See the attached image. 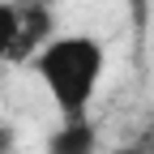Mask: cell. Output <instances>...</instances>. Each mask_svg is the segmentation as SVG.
Segmentation results:
<instances>
[{
	"label": "cell",
	"mask_w": 154,
	"mask_h": 154,
	"mask_svg": "<svg viewBox=\"0 0 154 154\" xmlns=\"http://www.w3.org/2000/svg\"><path fill=\"white\" fill-rule=\"evenodd\" d=\"M0 154H17V128L0 124Z\"/></svg>",
	"instance_id": "6"
},
{
	"label": "cell",
	"mask_w": 154,
	"mask_h": 154,
	"mask_svg": "<svg viewBox=\"0 0 154 154\" xmlns=\"http://www.w3.org/2000/svg\"><path fill=\"white\" fill-rule=\"evenodd\" d=\"M51 34H56V9H47V5H17V43H13L9 64L34 60V51Z\"/></svg>",
	"instance_id": "2"
},
{
	"label": "cell",
	"mask_w": 154,
	"mask_h": 154,
	"mask_svg": "<svg viewBox=\"0 0 154 154\" xmlns=\"http://www.w3.org/2000/svg\"><path fill=\"white\" fill-rule=\"evenodd\" d=\"M133 26H137V30L146 26V0H133Z\"/></svg>",
	"instance_id": "7"
},
{
	"label": "cell",
	"mask_w": 154,
	"mask_h": 154,
	"mask_svg": "<svg viewBox=\"0 0 154 154\" xmlns=\"http://www.w3.org/2000/svg\"><path fill=\"white\" fill-rule=\"evenodd\" d=\"M111 154H154V128H141L137 137H128L120 146H111Z\"/></svg>",
	"instance_id": "5"
},
{
	"label": "cell",
	"mask_w": 154,
	"mask_h": 154,
	"mask_svg": "<svg viewBox=\"0 0 154 154\" xmlns=\"http://www.w3.org/2000/svg\"><path fill=\"white\" fill-rule=\"evenodd\" d=\"M17 43V0H0V64H9Z\"/></svg>",
	"instance_id": "4"
},
{
	"label": "cell",
	"mask_w": 154,
	"mask_h": 154,
	"mask_svg": "<svg viewBox=\"0 0 154 154\" xmlns=\"http://www.w3.org/2000/svg\"><path fill=\"white\" fill-rule=\"evenodd\" d=\"M47 154H99V128L90 116L60 120V128L47 137Z\"/></svg>",
	"instance_id": "3"
},
{
	"label": "cell",
	"mask_w": 154,
	"mask_h": 154,
	"mask_svg": "<svg viewBox=\"0 0 154 154\" xmlns=\"http://www.w3.org/2000/svg\"><path fill=\"white\" fill-rule=\"evenodd\" d=\"M17 5H47V9H51L56 0H17Z\"/></svg>",
	"instance_id": "8"
},
{
	"label": "cell",
	"mask_w": 154,
	"mask_h": 154,
	"mask_svg": "<svg viewBox=\"0 0 154 154\" xmlns=\"http://www.w3.org/2000/svg\"><path fill=\"white\" fill-rule=\"evenodd\" d=\"M34 73L43 90L51 94L60 120H82L90 116V103L99 94L103 82V64H107V47L99 43L94 34H51L43 47L34 51Z\"/></svg>",
	"instance_id": "1"
}]
</instances>
